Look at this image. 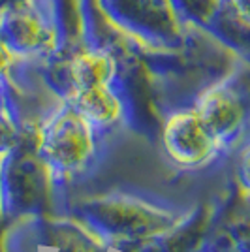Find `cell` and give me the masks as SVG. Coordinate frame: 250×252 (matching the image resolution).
Masks as SVG:
<instances>
[{
    "instance_id": "277c9868",
    "label": "cell",
    "mask_w": 250,
    "mask_h": 252,
    "mask_svg": "<svg viewBox=\"0 0 250 252\" xmlns=\"http://www.w3.org/2000/svg\"><path fill=\"white\" fill-rule=\"evenodd\" d=\"M162 141L167 155L183 166H196L205 162L219 143L194 107L181 109L167 117Z\"/></svg>"
},
{
    "instance_id": "9c48e42d",
    "label": "cell",
    "mask_w": 250,
    "mask_h": 252,
    "mask_svg": "<svg viewBox=\"0 0 250 252\" xmlns=\"http://www.w3.org/2000/svg\"><path fill=\"white\" fill-rule=\"evenodd\" d=\"M19 63H21V61L13 55V51L10 49V45L6 43V40H4L2 34H0V81L10 74L11 70Z\"/></svg>"
},
{
    "instance_id": "6da1fadb",
    "label": "cell",
    "mask_w": 250,
    "mask_h": 252,
    "mask_svg": "<svg viewBox=\"0 0 250 252\" xmlns=\"http://www.w3.org/2000/svg\"><path fill=\"white\" fill-rule=\"evenodd\" d=\"M64 17L62 0H10L0 6V34L21 63L47 61L68 42Z\"/></svg>"
},
{
    "instance_id": "7a4b0ae2",
    "label": "cell",
    "mask_w": 250,
    "mask_h": 252,
    "mask_svg": "<svg viewBox=\"0 0 250 252\" xmlns=\"http://www.w3.org/2000/svg\"><path fill=\"white\" fill-rule=\"evenodd\" d=\"M94 4L113 31L141 47L175 49L190 32L169 0H94Z\"/></svg>"
},
{
    "instance_id": "52a82bcc",
    "label": "cell",
    "mask_w": 250,
    "mask_h": 252,
    "mask_svg": "<svg viewBox=\"0 0 250 252\" xmlns=\"http://www.w3.org/2000/svg\"><path fill=\"white\" fill-rule=\"evenodd\" d=\"M68 104L93 126H111L125 113L123 100L117 94L113 85H98L70 91Z\"/></svg>"
},
{
    "instance_id": "8992f818",
    "label": "cell",
    "mask_w": 250,
    "mask_h": 252,
    "mask_svg": "<svg viewBox=\"0 0 250 252\" xmlns=\"http://www.w3.org/2000/svg\"><path fill=\"white\" fill-rule=\"evenodd\" d=\"M194 109L217 141L233 136L247 119L243 96L228 85H215L203 91Z\"/></svg>"
},
{
    "instance_id": "3957f363",
    "label": "cell",
    "mask_w": 250,
    "mask_h": 252,
    "mask_svg": "<svg viewBox=\"0 0 250 252\" xmlns=\"http://www.w3.org/2000/svg\"><path fill=\"white\" fill-rule=\"evenodd\" d=\"M94 126L70 104L55 113L42 136L43 155L62 168H77L94 153Z\"/></svg>"
},
{
    "instance_id": "8fae6325",
    "label": "cell",
    "mask_w": 250,
    "mask_h": 252,
    "mask_svg": "<svg viewBox=\"0 0 250 252\" xmlns=\"http://www.w3.org/2000/svg\"><path fill=\"white\" fill-rule=\"evenodd\" d=\"M4 115V100H2V89H0V119Z\"/></svg>"
},
{
    "instance_id": "5b68a950",
    "label": "cell",
    "mask_w": 250,
    "mask_h": 252,
    "mask_svg": "<svg viewBox=\"0 0 250 252\" xmlns=\"http://www.w3.org/2000/svg\"><path fill=\"white\" fill-rule=\"evenodd\" d=\"M64 66L66 77L70 81V91L98 85H115L119 74V61L113 49L104 43L85 40L73 45L64 61Z\"/></svg>"
},
{
    "instance_id": "30bf717a",
    "label": "cell",
    "mask_w": 250,
    "mask_h": 252,
    "mask_svg": "<svg viewBox=\"0 0 250 252\" xmlns=\"http://www.w3.org/2000/svg\"><path fill=\"white\" fill-rule=\"evenodd\" d=\"M228 4L233 10L239 11L241 15L249 17V0H228Z\"/></svg>"
},
{
    "instance_id": "ba28073f",
    "label": "cell",
    "mask_w": 250,
    "mask_h": 252,
    "mask_svg": "<svg viewBox=\"0 0 250 252\" xmlns=\"http://www.w3.org/2000/svg\"><path fill=\"white\" fill-rule=\"evenodd\" d=\"M169 4L188 31L213 34L228 0H169Z\"/></svg>"
}]
</instances>
